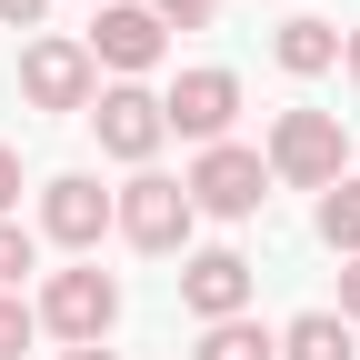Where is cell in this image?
I'll use <instances>...</instances> for the list:
<instances>
[{
  "label": "cell",
  "mask_w": 360,
  "mask_h": 360,
  "mask_svg": "<svg viewBox=\"0 0 360 360\" xmlns=\"http://www.w3.org/2000/svg\"><path fill=\"white\" fill-rule=\"evenodd\" d=\"M40 321H51L60 340H80V350H90V340H101V330L120 321V290L101 281V270H60V281L40 290Z\"/></svg>",
  "instance_id": "obj_4"
},
{
  "label": "cell",
  "mask_w": 360,
  "mask_h": 360,
  "mask_svg": "<svg viewBox=\"0 0 360 360\" xmlns=\"http://www.w3.org/2000/svg\"><path fill=\"white\" fill-rule=\"evenodd\" d=\"M200 360H281V340H270L260 321H210L200 330Z\"/></svg>",
  "instance_id": "obj_13"
},
{
  "label": "cell",
  "mask_w": 360,
  "mask_h": 360,
  "mask_svg": "<svg viewBox=\"0 0 360 360\" xmlns=\"http://www.w3.org/2000/svg\"><path fill=\"white\" fill-rule=\"evenodd\" d=\"M40 11H51V0H0V20H11V30H30Z\"/></svg>",
  "instance_id": "obj_18"
},
{
  "label": "cell",
  "mask_w": 360,
  "mask_h": 360,
  "mask_svg": "<svg viewBox=\"0 0 360 360\" xmlns=\"http://www.w3.org/2000/svg\"><path fill=\"white\" fill-rule=\"evenodd\" d=\"M180 191H191V210L250 220V210L270 200V160H260V150H240V141H210V150H200V170L180 180Z\"/></svg>",
  "instance_id": "obj_1"
},
{
  "label": "cell",
  "mask_w": 360,
  "mask_h": 360,
  "mask_svg": "<svg viewBox=\"0 0 360 360\" xmlns=\"http://www.w3.org/2000/svg\"><path fill=\"white\" fill-rule=\"evenodd\" d=\"M350 80H360V30H350Z\"/></svg>",
  "instance_id": "obj_22"
},
{
  "label": "cell",
  "mask_w": 360,
  "mask_h": 360,
  "mask_svg": "<svg viewBox=\"0 0 360 360\" xmlns=\"http://www.w3.org/2000/svg\"><path fill=\"white\" fill-rule=\"evenodd\" d=\"M210 11H220V0H150V20H160V30H170V20H180V30H200Z\"/></svg>",
  "instance_id": "obj_17"
},
{
  "label": "cell",
  "mask_w": 360,
  "mask_h": 360,
  "mask_svg": "<svg viewBox=\"0 0 360 360\" xmlns=\"http://www.w3.org/2000/svg\"><path fill=\"white\" fill-rule=\"evenodd\" d=\"M90 130H101V150H110V160H150L170 120H160V101H150L141 80H120V90H101V101H90Z\"/></svg>",
  "instance_id": "obj_5"
},
{
  "label": "cell",
  "mask_w": 360,
  "mask_h": 360,
  "mask_svg": "<svg viewBox=\"0 0 360 360\" xmlns=\"http://www.w3.org/2000/svg\"><path fill=\"white\" fill-rule=\"evenodd\" d=\"M90 60H110V70H150V60H160V20L110 0L101 20H90Z\"/></svg>",
  "instance_id": "obj_10"
},
{
  "label": "cell",
  "mask_w": 360,
  "mask_h": 360,
  "mask_svg": "<svg viewBox=\"0 0 360 360\" xmlns=\"http://www.w3.org/2000/svg\"><path fill=\"white\" fill-rule=\"evenodd\" d=\"M231 110H240V80H231V70H180L170 101H160V120L191 130V141H220V130H231Z\"/></svg>",
  "instance_id": "obj_6"
},
{
  "label": "cell",
  "mask_w": 360,
  "mask_h": 360,
  "mask_svg": "<svg viewBox=\"0 0 360 360\" xmlns=\"http://www.w3.org/2000/svg\"><path fill=\"white\" fill-rule=\"evenodd\" d=\"M180 300H191L200 321H240V300H250V260H240V250H200L191 270H180Z\"/></svg>",
  "instance_id": "obj_8"
},
{
  "label": "cell",
  "mask_w": 360,
  "mask_h": 360,
  "mask_svg": "<svg viewBox=\"0 0 360 360\" xmlns=\"http://www.w3.org/2000/svg\"><path fill=\"white\" fill-rule=\"evenodd\" d=\"M120 231L141 240V250H180V240H191V191L160 180V170H141V180L120 191Z\"/></svg>",
  "instance_id": "obj_3"
},
{
  "label": "cell",
  "mask_w": 360,
  "mask_h": 360,
  "mask_svg": "<svg viewBox=\"0 0 360 360\" xmlns=\"http://www.w3.org/2000/svg\"><path fill=\"white\" fill-rule=\"evenodd\" d=\"M40 231L60 250H90L110 231V191H90V180H51V200H40Z\"/></svg>",
  "instance_id": "obj_9"
},
{
  "label": "cell",
  "mask_w": 360,
  "mask_h": 360,
  "mask_svg": "<svg viewBox=\"0 0 360 360\" xmlns=\"http://www.w3.org/2000/svg\"><path fill=\"white\" fill-rule=\"evenodd\" d=\"M20 270H30V231H11V220H0V290L20 281Z\"/></svg>",
  "instance_id": "obj_16"
},
{
  "label": "cell",
  "mask_w": 360,
  "mask_h": 360,
  "mask_svg": "<svg viewBox=\"0 0 360 360\" xmlns=\"http://www.w3.org/2000/svg\"><path fill=\"white\" fill-rule=\"evenodd\" d=\"M270 170L300 180V191H330V180H340V120H330V110H281V130H270Z\"/></svg>",
  "instance_id": "obj_2"
},
{
  "label": "cell",
  "mask_w": 360,
  "mask_h": 360,
  "mask_svg": "<svg viewBox=\"0 0 360 360\" xmlns=\"http://www.w3.org/2000/svg\"><path fill=\"white\" fill-rule=\"evenodd\" d=\"M20 90L40 110H80L90 101V51H80V40H40V51L20 60Z\"/></svg>",
  "instance_id": "obj_7"
},
{
  "label": "cell",
  "mask_w": 360,
  "mask_h": 360,
  "mask_svg": "<svg viewBox=\"0 0 360 360\" xmlns=\"http://www.w3.org/2000/svg\"><path fill=\"white\" fill-rule=\"evenodd\" d=\"M11 200H20V160L0 150V210H11Z\"/></svg>",
  "instance_id": "obj_19"
},
{
  "label": "cell",
  "mask_w": 360,
  "mask_h": 360,
  "mask_svg": "<svg viewBox=\"0 0 360 360\" xmlns=\"http://www.w3.org/2000/svg\"><path fill=\"white\" fill-rule=\"evenodd\" d=\"M281 360H350V321L340 310H300L290 340H281Z\"/></svg>",
  "instance_id": "obj_11"
},
{
  "label": "cell",
  "mask_w": 360,
  "mask_h": 360,
  "mask_svg": "<svg viewBox=\"0 0 360 360\" xmlns=\"http://www.w3.org/2000/svg\"><path fill=\"white\" fill-rule=\"evenodd\" d=\"M60 360H120V350H101V340H90V350H60Z\"/></svg>",
  "instance_id": "obj_21"
},
{
  "label": "cell",
  "mask_w": 360,
  "mask_h": 360,
  "mask_svg": "<svg viewBox=\"0 0 360 360\" xmlns=\"http://www.w3.org/2000/svg\"><path fill=\"white\" fill-rule=\"evenodd\" d=\"M330 60H340V30L330 20H281V70L310 80V70H330Z\"/></svg>",
  "instance_id": "obj_12"
},
{
  "label": "cell",
  "mask_w": 360,
  "mask_h": 360,
  "mask_svg": "<svg viewBox=\"0 0 360 360\" xmlns=\"http://www.w3.org/2000/svg\"><path fill=\"white\" fill-rule=\"evenodd\" d=\"M321 240L330 250H360V180H330V191H321Z\"/></svg>",
  "instance_id": "obj_14"
},
{
  "label": "cell",
  "mask_w": 360,
  "mask_h": 360,
  "mask_svg": "<svg viewBox=\"0 0 360 360\" xmlns=\"http://www.w3.org/2000/svg\"><path fill=\"white\" fill-rule=\"evenodd\" d=\"M340 321H360V270H340Z\"/></svg>",
  "instance_id": "obj_20"
},
{
  "label": "cell",
  "mask_w": 360,
  "mask_h": 360,
  "mask_svg": "<svg viewBox=\"0 0 360 360\" xmlns=\"http://www.w3.org/2000/svg\"><path fill=\"white\" fill-rule=\"evenodd\" d=\"M30 330H40V321H30L11 290H0V360H20V350H30Z\"/></svg>",
  "instance_id": "obj_15"
}]
</instances>
